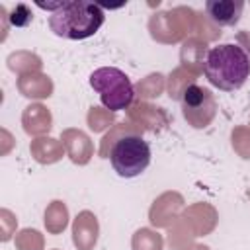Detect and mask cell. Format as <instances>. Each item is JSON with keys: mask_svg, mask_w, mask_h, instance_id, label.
<instances>
[{"mask_svg": "<svg viewBox=\"0 0 250 250\" xmlns=\"http://www.w3.org/2000/svg\"><path fill=\"white\" fill-rule=\"evenodd\" d=\"M18 250H43V234L37 229H21L16 234Z\"/></svg>", "mask_w": 250, "mask_h": 250, "instance_id": "cell-22", "label": "cell"}, {"mask_svg": "<svg viewBox=\"0 0 250 250\" xmlns=\"http://www.w3.org/2000/svg\"><path fill=\"white\" fill-rule=\"evenodd\" d=\"M182 209H184V197L178 191H166L152 201L148 211V221L156 229L172 227L180 219Z\"/></svg>", "mask_w": 250, "mask_h": 250, "instance_id": "cell-7", "label": "cell"}, {"mask_svg": "<svg viewBox=\"0 0 250 250\" xmlns=\"http://www.w3.org/2000/svg\"><path fill=\"white\" fill-rule=\"evenodd\" d=\"M230 141H232V148L238 152V156L244 160H250V129L246 125L234 127L230 133Z\"/></svg>", "mask_w": 250, "mask_h": 250, "instance_id": "cell-23", "label": "cell"}, {"mask_svg": "<svg viewBox=\"0 0 250 250\" xmlns=\"http://www.w3.org/2000/svg\"><path fill=\"white\" fill-rule=\"evenodd\" d=\"M45 229L49 234H61L68 225V209L64 201L55 199L45 209Z\"/></svg>", "mask_w": 250, "mask_h": 250, "instance_id": "cell-17", "label": "cell"}, {"mask_svg": "<svg viewBox=\"0 0 250 250\" xmlns=\"http://www.w3.org/2000/svg\"><path fill=\"white\" fill-rule=\"evenodd\" d=\"M21 125L29 137H45L53 127V115L43 104H29L21 113Z\"/></svg>", "mask_w": 250, "mask_h": 250, "instance_id": "cell-13", "label": "cell"}, {"mask_svg": "<svg viewBox=\"0 0 250 250\" xmlns=\"http://www.w3.org/2000/svg\"><path fill=\"white\" fill-rule=\"evenodd\" d=\"M236 41L240 43V47L244 49V53L250 57V31H238L236 33Z\"/></svg>", "mask_w": 250, "mask_h": 250, "instance_id": "cell-27", "label": "cell"}, {"mask_svg": "<svg viewBox=\"0 0 250 250\" xmlns=\"http://www.w3.org/2000/svg\"><path fill=\"white\" fill-rule=\"evenodd\" d=\"M61 141L64 145V150H66L68 158L78 166L88 164L90 158L94 156V143L80 129H64L61 133Z\"/></svg>", "mask_w": 250, "mask_h": 250, "instance_id": "cell-9", "label": "cell"}, {"mask_svg": "<svg viewBox=\"0 0 250 250\" xmlns=\"http://www.w3.org/2000/svg\"><path fill=\"white\" fill-rule=\"evenodd\" d=\"M16 227H18L16 215L12 211H8V209H2L0 211V240L2 242H8L12 238Z\"/></svg>", "mask_w": 250, "mask_h": 250, "instance_id": "cell-26", "label": "cell"}, {"mask_svg": "<svg viewBox=\"0 0 250 250\" xmlns=\"http://www.w3.org/2000/svg\"><path fill=\"white\" fill-rule=\"evenodd\" d=\"M164 88H166V78L160 72H152L135 84V96H139V100L158 98L164 92Z\"/></svg>", "mask_w": 250, "mask_h": 250, "instance_id": "cell-20", "label": "cell"}, {"mask_svg": "<svg viewBox=\"0 0 250 250\" xmlns=\"http://www.w3.org/2000/svg\"><path fill=\"white\" fill-rule=\"evenodd\" d=\"M207 53H209L207 51V41H203L197 35L188 37L182 43V49H180V62L189 72L199 74V72H203V64H205V59H207Z\"/></svg>", "mask_w": 250, "mask_h": 250, "instance_id": "cell-14", "label": "cell"}, {"mask_svg": "<svg viewBox=\"0 0 250 250\" xmlns=\"http://www.w3.org/2000/svg\"><path fill=\"white\" fill-rule=\"evenodd\" d=\"M109 162L117 176L137 178L150 164V146L141 135H125L111 146Z\"/></svg>", "mask_w": 250, "mask_h": 250, "instance_id": "cell-5", "label": "cell"}, {"mask_svg": "<svg viewBox=\"0 0 250 250\" xmlns=\"http://www.w3.org/2000/svg\"><path fill=\"white\" fill-rule=\"evenodd\" d=\"M133 250H164V238L152 229H139L131 238Z\"/></svg>", "mask_w": 250, "mask_h": 250, "instance_id": "cell-21", "label": "cell"}, {"mask_svg": "<svg viewBox=\"0 0 250 250\" xmlns=\"http://www.w3.org/2000/svg\"><path fill=\"white\" fill-rule=\"evenodd\" d=\"M20 94L29 100H45L53 94V80L43 72H27L18 76L16 82Z\"/></svg>", "mask_w": 250, "mask_h": 250, "instance_id": "cell-15", "label": "cell"}, {"mask_svg": "<svg viewBox=\"0 0 250 250\" xmlns=\"http://www.w3.org/2000/svg\"><path fill=\"white\" fill-rule=\"evenodd\" d=\"M180 219L189 227L193 236H205L215 229L219 217H217V211H215L213 205H209V203H193L188 209H184Z\"/></svg>", "mask_w": 250, "mask_h": 250, "instance_id": "cell-8", "label": "cell"}, {"mask_svg": "<svg viewBox=\"0 0 250 250\" xmlns=\"http://www.w3.org/2000/svg\"><path fill=\"white\" fill-rule=\"evenodd\" d=\"M6 64L12 72H18L20 76L27 74V72H39L41 66H43L41 59L31 51H14V53H10L8 59H6Z\"/></svg>", "mask_w": 250, "mask_h": 250, "instance_id": "cell-18", "label": "cell"}, {"mask_svg": "<svg viewBox=\"0 0 250 250\" xmlns=\"http://www.w3.org/2000/svg\"><path fill=\"white\" fill-rule=\"evenodd\" d=\"M186 250H209V246H205V244H191V246L186 248Z\"/></svg>", "mask_w": 250, "mask_h": 250, "instance_id": "cell-28", "label": "cell"}, {"mask_svg": "<svg viewBox=\"0 0 250 250\" xmlns=\"http://www.w3.org/2000/svg\"><path fill=\"white\" fill-rule=\"evenodd\" d=\"M90 86L100 94L102 104L111 113L129 109L135 98V86L117 66H100L90 74Z\"/></svg>", "mask_w": 250, "mask_h": 250, "instance_id": "cell-3", "label": "cell"}, {"mask_svg": "<svg viewBox=\"0 0 250 250\" xmlns=\"http://www.w3.org/2000/svg\"><path fill=\"white\" fill-rule=\"evenodd\" d=\"M100 234L98 217L92 211H80L72 223V242L78 250H94Z\"/></svg>", "mask_w": 250, "mask_h": 250, "instance_id": "cell-10", "label": "cell"}, {"mask_svg": "<svg viewBox=\"0 0 250 250\" xmlns=\"http://www.w3.org/2000/svg\"><path fill=\"white\" fill-rule=\"evenodd\" d=\"M203 74L211 86L223 92H234L250 76V57L240 45L221 43L209 49Z\"/></svg>", "mask_w": 250, "mask_h": 250, "instance_id": "cell-1", "label": "cell"}, {"mask_svg": "<svg viewBox=\"0 0 250 250\" xmlns=\"http://www.w3.org/2000/svg\"><path fill=\"white\" fill-rule=\"evenodd\" d=\"M29 152L35 162L39 164H55L64 156V145L62 141H57L53 137H37L29 145Z\"/></svg>", "mask_w": 250, "mask_h": 250, "instance_id": "cell-16", "label": "cell"}, {"mask_svg": "<svg viewBox=\"0 0 250 250\" xmlns=\"http://www.w3.org/2000/svg\"><path fill=\"white\" fill-rule=\"evenodd\" d=\"M242 10H244V2H240V0H209V2H205V16L217 27L238 23Z\"/></svg>", "mask_w": 250, "mask_h": 250, "instance_id": "cell-12", "label": "cell"}, {"mask_svg": "<svg viewBox=\"0 0 250 250\" xmlns=\"http://www.w3.org/2000/svg\"><path fill=\"white\" fill-rule=\"evenodd\" d=\"M129 119L143 131H160L168 125V115L162 107H154L146 102H137L129 107Z\"/></svg>", "mask_w": 250, "mask_h": 250, "instance_id": "cell-11", "label": "cell"}, {"mask_svg": "<svg viewBox=\"0 0 250 250\" xmlns=\"http://www.w3.org/2000/svg\"><path fill=\"white\" fill-rule=\"evenodd\" d=\"M8 20H10V23L16 25V27H25V25L31 23L33 14H31V10H29L27 4H16L14 10L8 14Z\"/></svg>", "mask_w": 250, "mask_h": 250, "instance_id": "cell-25", "label": "cell"}, {"mask_svg": "<svg viewBox=\"0 0 250 250\" xmlns=\"http://www.w3.org/2000/svg\"><path fill=\"white\" fill-rule=\"evenodd\" d=\"M197 12L188 6H174L170 10H162L150 16L148 31L150 37L158 43L172 45L178 41H186L189 33L195 31Z\"/></svg>", "mask_w": 250, "mask_h": 250, "instance_id": "cell-4", "label": "cell"}, {"mask_svg": "<svg viewBox=\"0 0 250 250\" xmlns=\"http://www.w3.org/2000/svg\"><path fill=\"white\" fill-rule=\"evenodd\" d=\"M105 14L100 4L88 0H68L49 16V27L57 37L80 41L98 33Z\"/></svg>", "mask_w": 250, "mask_h": 250, "instance_id": "cell-2", "label": "cell"}, {"mask_svg": "<svg viewBox=\"0 0 250 250\" xmlns=\"http://www.w3.org/2000/svg\"><path fill=\"white\" fill-rule=\"evenodd\" d=\"M86 119H88L90 129H92L94 133H100V131L111 127V123H113V113H111L109 109H102V107H96V105H94V107H90Z\"/></svg>", "mask_w": 250, "mask_h": 250, "instance_id": "cell-24", "label": "cell"}, {"mask_svg": "<svg viewBox=\"0 0 250 250\" xmlns=\"http://www.w3.org/2000/svg\"><path fill=\"white\" fill-rule=\"evenodd\" d=\"M182 113L188 125L193 129H205L217 115V100L209 88L191 84L180 98Z\"/></svg>", "mask_w": 250, "mask_h": 250, "instance_id": "cell-6", "label": "cell"}, {"mask_svg": "<svg viewBox=\"0 0 250 250\" xmlns=\"http://www.w3.org/2000/svg\"><path fill=\"white\" fill-rule=\"evenodd\" d=\"M195 78H197V74L189 72V70L184 68V66H178V68L172 70L170 76H168V82H166V86H168V96H170L172 100H180L182 94L186 92V88H189L191 84H195Z\"/></svg>", "mask_w": 250, "mask_h": 250, "instance_id": "cell-19", "label": "cell"}, {"mask_svg": "<svg viewBox=\"0 0 250 250\" xmlns=\"http://www.w3.org/2000/svg\"><path fill=\"white\" fill-rule=\"evenodd\" d=\"M53 250H57V248H53Z\"/></svg>", "mask_w": 250, "mask_h": 250, "instance_id": "cell-29", "label": "cell"}]
</instances>
